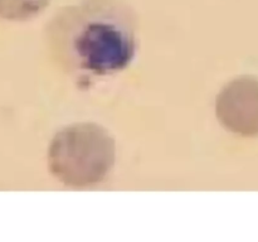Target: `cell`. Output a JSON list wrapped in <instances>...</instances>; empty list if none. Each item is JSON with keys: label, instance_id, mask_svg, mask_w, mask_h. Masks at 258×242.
Wrapping results in <instances>:
<instances>
[{"label": "cell", "instance_id": "4", "mask_svg": "<svg viewBox=\"0 0 258 242\" xmlns=\"http://www.w3.org/2000/svg\"><path fill=\"white\" fill-rule=\"evenodd\" d=\"M50 0H0V18L12 22L32 19L43 12Z\"/></svg>", "mask_w": 258, "mask_h": 242}, {"label": "cell", "instance_id": "2", "mask_svg": "<svg viewBox=\"0 0 258 242\" xmlns=\"http://www.w3.org/2000/svg\"><path fill=\"white\" fill-rule=\"evenodd\" d=\"M116 144L107 129L76 123L60 129L48 148V168L60 183L87 188L101 183L115 165Z\"/></svg>", "mask_w": 258, "mask_h": 242}, {"label": "cell", "instance_id": "1", "mask_svg": "<svg viewBox=\"0 0 258 242\" xmlns=\"http://www.w3.org/2000/svg\"><path fill=\"white\" fill-rule=\"evenodd\" d=\"M50 43L59 60L83 76H108L135 57V15L123 0H81L50 22Z\"/></svg>", "mask_w": 258, "mask_h": 242}, {"label": "cell", "instance_id": "3", "mask_svg": "<svg viewBox=\"0 0 258 242\" xmlns=\"http://www.w3.org/2000/svg\"><path fill=\"white\" fill-rule=\"evenodd\" d=\"M216 115L231 133L258 136V78L239 76L227 83L216 98Z\"/></svg>", "mask_w": 258, "mask_h": 242}]
</instances>
